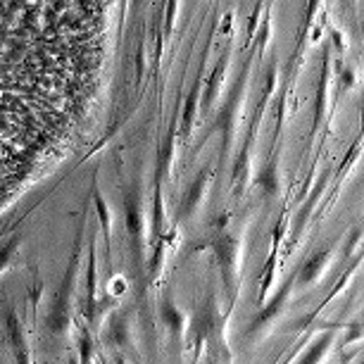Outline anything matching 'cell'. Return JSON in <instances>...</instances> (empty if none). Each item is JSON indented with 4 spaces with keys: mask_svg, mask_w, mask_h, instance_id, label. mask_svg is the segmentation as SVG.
I'll list each match as a JSON object with an SVG mask.
<instances>
[{
    "mask_svg": "<svg viewBox=\"0 0 364 364\" xmlns=\"http://www.w3.org/2000/svg\"><path fill=\"white\" fill-rule=\"evenodd\" d=\"M71 0H0V198L29 169L62 91Z\"/></svg>",
    "mask_w": 364,
    "mask_h": 364,
    "instance_id": "1",
    "label": "cell"
},
{
    "mask_svg": "<svg viewBox=\"0 0 364 364\" xmlns=\"http://www.w3.org/2000/svg\"><path fill=\"white\" fill-rule=\"evenodd\" d=\"M231 248H233V243H231V238H229V236H224V238L214 245L219 262H222V271H224L226 281H231V257H233V250Z\"/></svg>",
    "mask_w": 364,
    "mask_h": 364,
    "instance_id": "2",
    "label": "cell"
},
{
    "mask_svg": "<svg viewBox=\"0 0 364 364\" xmlns=\"http://www.w3.org/2000/svg\"><path fill=\"white\" fill-rule=\"evenodd\" d=\"M283 298H286V290H281V293H279V298H276V300L271 302L269 307H267V310H264L262 314H260V317H257L255 321H252V326H257V324H262V321H267V319H269L271 314H274V312L279 310V305H281V302H283Z\"/></svg>",
    "mask_w": 364,
    "mask_h": 364,
    "instance_id": "3",
    "label": "cell"
},
{
    "mask_svg": "<svg viewBox=\"0 0 364 364\" xmlns=\"http://www.w3.org/2000/svg\"><path fill=\"white\" fill-rule=\"evenodd\" d=\"M326 260V252H321V255H317L314 260H310V262L305 264V271H302V281H310L314 274H317V267Z\"/></svg>",
    "mask_w": 364,
    "mask_h": 364,
    "instance_id": "4",
    "label": "cell"
},
{
    "mask_svg": "<svg viewBox=\"0 0 364 364\" xmlns=\"http://www.w3.org/2000/svg\"><path fill=\"white\" fill-rule=\"evenodd\" d=\"M162 314H164V319H167V321L171 324V329H178V326H181V314H178V312H174V307H171L169 302L164 305Z\"/></svg>",
    "mask_w": 364,
    "mask_h": 364,
    "instance_id": "5",
    "label": "cell"
},
{
    "mask_svg": "<svg viewBox=\"0 0 364 364\" xmlns=\"http://www.w3.org/2000/svg\"><path fill=\"white\" fill-rule=\"evenodd\" d=\"M200 191H202V184H195V186H193V191H191V195H188L186 205H184V214H188V212H191V209H193L195 200H198V198H200Z\"/></svg>",
    "mask_w": 364,
    "mask_h": 364,
    "instance_id": "6",
    "label": "cell"
},
{
    "mask_svg": "<svg viewBox=\"0 0 364 364\" xmlns=\"http://www.w3.org/2000/svg\"><path fill=\"white\" fill-rule=\"evenodd\" d=\"M129 229H131L133 233H138V231H140L138 212H136V207H133V202H129Z\"/></svg>",
    "mask_w": 364,
    "mask_h": 364,
    "instance_id": "7",
    "label": "cell"
}]
</instances>
